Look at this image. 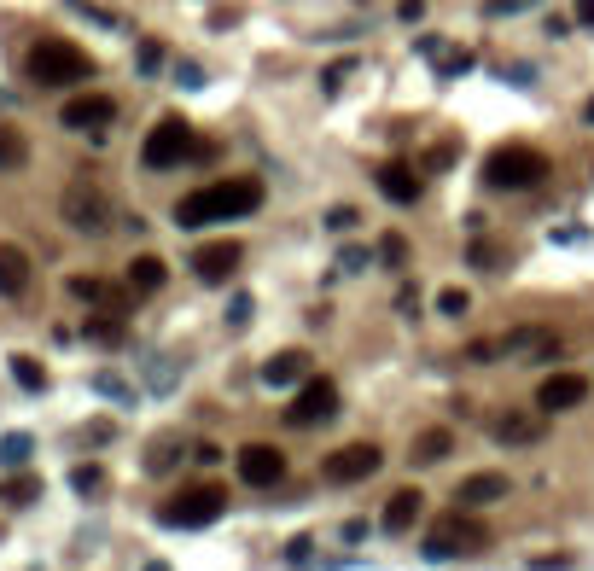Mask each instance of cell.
Wrapping results in <instances>:
<instances>
[{"label":"cell","mask_w":594,"mask_h":571,"mask_svg":"<svg viewBox=\"0 0 594 571\" xmlns=\"http://www.w3.org/2000/svg\"><path fill=\"white\" fill-rule=\"evenodd\" d=\"M30 432H6L0 437V467H24V461H30Z\"/></svg>","instance_id":"cb8c5ba5"},{"label":"cell","mask_w":594,"mask_h":571,"mask_svg":"<svg viewBox=\"0 0 594 571\" xmlns=\"http://www.w3.org/2000/svg\"><path fill=\"white\" fill-rule=\"evenodd\" d=\"M525 6H536V0H484L490 18H513V12H525Z\"/></svg>","instance_id":"e575fe53"},{"label":"cell","mask_w":594,"mask_h":571,"mask_svg":"<svg viewBox=\"0 0 594 571\" xmlns=\"http://www.w3.org/2000/svg\"><path fill=\"white\" fill-rule=\"evenodd\" d=\"M210 146H198L193 123L187 117H164L152 135H146V146H140V158H146V169H175L181 158H204Z\"/></svg>","instance_id":"5b68a950"},{"label":"cell","mask_w":594,"mask_h":571,"mask_svg":"<svg viewBox=\"0 0 594 571\" xmlns=\"http://www.w3.org/2000/svg\"><path fill=\"white\" fill-rule=\"evenodd\" d=\"M59 210H65V222L76 234H105V228H111V199L99 193L94 175H76L65 187V199H59Z\"/></svg>","instance_id":"52a82bcc"},{"label":"cell","mask_w":594,"mask_h":571,"mask_svg":"<svg viewBox=\"0 0 594 571\" xmlns=\"http://www.w3.org/2000/svg\"><path fill=\"white\" fill-rule=\"evenodd\" d=\"M332 414H338V385H332V379H309V385L292 397V408H286V426L303 432V426H321Z\"/></svg>","instance_id":"9c48e42d"},{"label":"cell","mask_w":594,"mask_h":571,"mask_svg":"<svg viewBox=\"0 0 594 571\" xmlns=\"http://www.w3.org/2000/svg\"><path fill=\"white\" fill-rule=\"evenodd\" d=\"M70 484H76L82 496H99V490H105V472H99V467H76V472H70Z\"/></svg>","instance_id":"f1b7e54d"},{"label":"cell","mask_w":594,"mask_h":571,"mask_svg":"<svg viewBox=\"0 0 594 571\" xmlns=\"http://www.w3.org/2000/svg\"><path fill=\"white\" fill-rule=\"evenodd\" d=\"M222 507H228V490L198 484V490H181L175 502L158 507V519H164L169 531H204V525H216V519H222Z\"/></svg>","instance_id":"8992f818"},{"label":"cell","mask_w":594,"mask_h":571,"mask_svg":"<svg viewBox=\"0 0 594 571\" xmlns=\"http://www.w3.org/2000/svg\"><path fill=\"white\" fill-rule=\"evenodd\" d=\"M239 257H245L239 239H210V245H198L193 251V274L204 280V286H222V280L239 269Z\"/></svg>","instance_id":"8fae6325"},{"label":"cell","mask_w":594,"mask_h":571,"mask_svg":"<svg viewBox=\"0 0 594 571\" xmlns=\"http://www.w3.org/2000/svg\"><path fill=\"white\" fill-rule=\"evenodd\" d=\"M367 263H373V251H362V245H344V251H338V269L344 274H362Z\"/></svg>","instance_id":"f546056e"},{"label":"cell","mask_w":594,"mask_h":571,"mask_svg":"<svg viewBox=\"0 0 594 571\" xmlns=\"http://www.w3.org/2000/svg\"><path fill=\"white\" fill-rule=\"evenodd\" d=\"M233 327H245V321H251V298H233V315H228Z\"/></svg>","instance_id":"60d3db41"},{"label":"cell","mask_w":594,"mask_h":571,"mask_svg":"<svg viewBox=\"0 0 594 571\" xmlns=\"http://www.w3.org/2000/svg\"><path fill=\"white\" fill-rule=\"evenodd\" d=\"M449 164H455V146H437V152L426 158V169H449Z\"/></svg>","instance_id":"f35d334b"},{"label":"cell","mask_w":594,"mask_h":571,"mask_svg":"<svg viewBox=\"0 0 594 571\" xmlns=\"http://www.w3.org/2000/svg\"><path fill=\"white\" fill-rule=\"evenodd\" d=\"M396 18H402V24H420V18H426V0H396Z\"/></svg>","instance_id":"d590c367"},{"label":"cell","mask_w":594,"mask_h":571,"mask_svg":"<svg viewBox=\"0 0 594 571\" xmlns=\"http://www.w3.org/2000/svg\"><path fill=\"white\" fill-rule=\"evenodd\" d=\"M490 432H495V443H536L542 437V408L536 414H501Z\"/></svg>","instance_id":"ac0fdd59"},{"label":"cell","mask_w":594,"mask_h":571,"mask_svg":"<svg viewBox=\"0 0 594 571\" xmlns=\"http://www.w3.org/2000/svg\"><path fill=\"white\" fill-rule=\"evenodd\" d=\"M169 461H175V437H158V443H152V455H146V467H152V472H164Z\"/></svg>","instance_id":"4dcf8cb0"},{"label":"cell","mask_w":594,"mask_h":571,"mask_svg":"<svg viewBox=\"0 0 594 571\" xmlns=\"http://www.w3.org/2000/svg\"><path fill=\"white\" fill-rule=\"evenodd\" d=\"M263 204V181L257 175H228V181H210L175 204V222L181 228H204V222H233V216H251Z\"/></svg>","instance_id":"6da1fadb"},{"label":"cell","mask_w":594,"mask_h":571,"mask_svg":"<svg viewBox=\"0 0 594 571\" xmlns=\"http://www.w3.org/2000/svg\"><path fill=\"white\" fill-rule=\"evenodd\" d=\"M12 379H18L24 391H47V368H41L35 356H12Z\"/></svg>","instance_id":"d4e9b609"},{"label":"cell","mask_w":594,"mask_h":571,"mask_svg":"<svg viewBox=\"0 0 594 571\" xmlns=\"http://www.w3.org/2000/svg\"><path fill=\"white\" fill-rule=\"evenodd\" d=\"M420 513H426V496H420V490H396L391 502H385V531H396V537H402V531H414V525H420Z\"/></svg>","instance_id":"2e32d148"},{"label":"cell","mask_w":594,"mask_h":571,"mask_svg":"<svg viewBox=\"0 0 594 571\" xmlns=\"http://www.w3.org/2000/svg\"><path fill=\"white\" fill-rule=\"evenodd\" d=\"M472 263H478V269H495V263H507V251H495V245L478 239V245H472Z\"/></svg>","instance_id":"836d02e7"},{"label":"cell","mask_w":594,"mask_h":571,"mask_svg":"<svg viewBox=\"0 0 594 571\" xmlns=\"http://www.w3.org/2000/svg\"><path fill=\"white\" fill-rule=\"evenodd\" d=\"M542 175H548V158L536 146H495L490 158H484V181H490L495 193H525Z\"/></svg>","instance_id":"277c9868"},{"label":"cell","mask_w":594,"mask_h":571,"mask_svg":"<svg viewBox=\"0 0 594 571\" xmlns=\"http://www.w3.org/2000/svg\"><path fill=\"white\" fill-rule=\"evenodd\" d=\"M24 70H30V82H41V88H70V82H88L94 76V59L76 41H65V35H47V41L30 47Z\"/></svg>","instance_id":"7a4b0ae2"},{"label":"cell","mask_w":594,"mask_h":571,"mask_svg":"<svg viewBox=\"0 0 594 571\" xmlns=\"http://www.w3.org/2000/svg\"><path fill=\"white\" fill-rule=\"evenodd\" d=\"M449 449H455V437L443 432V426H437V432H420V437H414V461H420V467H437Z\"/></svg>","instance_id":"44dd1931"},{"label":"cell","mask_w":594,"mask_h":571,"mask_svg":"<svg viewBox=\"0 0 594 571\" xmlns=\"http://www.w3.org/2000/svg\"><path fill=\"white\" fill-rule=\"evenodd\" d=\"M24 292H30V257L12 239H0V298H24Z\"/></svg>","instance_id":"5bb4252c"},{"label":"cell","mask_w":594,"mask_h":571,"mask_svg":"<svg viewBox=\"0 0 594 571\" xmlns=\"http://www.w3.org/2000/svg\"><path fill=\"white\" fill-rule=\"evenodd\" d=\"M164 65V47H158V41H146V47H140V70H158Z\"/></svg>","instance_id":"74e56055"},{"label":"cell","mask_w":594,"mask_h":571,"mask_svg":"<svg viewBox=\"0 0 594 571\" xmlns=\"http://www.w3.org/2000/svg\"><path fill=\"white\" fill-rule=\"evenodd\" d=\"M379 467H385L379 443H344V449H332L327 461H321V478H327V484H362V478H373Z\"/></svg>","instance_id":"ba28073f"},{"label":"cell","mask_w":594,"mask_h":571,"mask_svg":"<svg viewBox=\"0 0 594 571\" xmlns=\"http://www.w3.org/2000/svg\"><path fill=\"white\" fill-rule=\"evenodd\" d=\"M455 502H461V507H490V502H507V478H501V472H472V478H461Z\"/></svg>","instance_id":"9a60e30c"},{"label":"cell","mask_w":594,"mask_h":571,"mask_svg":"<svg viewBox=\"0 0 594 571\" xmlns=\"http://www.w3.org/2000/svg\"><path fill=\"white\" fill-rule=\"evenodd\" d=\"M571 18H577V24H594V0H577V6H571Z\"/></svg>","instance_id":"b9f144b4"},{"label":"cell","mask_w":594,"mask_h":571,"mask_svg":"<svg viewBox=\"0 0 594 571\" xmlns=\"http://www.w3.org/2000/svg\"><path fill=\"white\" fill-rule=\"evenodd\" d=\"M583 117H589V123H594V94H589V105H583Z\"/></svg>","instance_id":"7bdbcfd3"},{"label":"cell","mask_w":594,"mask_h":571,"mask_svg":"<svg viewBox=\"0 0 594 571\" xmlns=\"http://www.w3.org/2000/svg\"><path fill=\"white\" fill-rule=\"evenodd\" d=\"M466 309H472V298H466L461 286H443V292H437V315H455V321H461Z\"/></svg>","instance_id":"4316f807"},{"label":"cell","mask_w":594,"mask_h":571,"mask_svg":"<svg viewBox=\"0 0 594 571\" xmlns=\"http://www.w3.org/2000/svg\"><path fill=\"white\" fill-rule=\"evenodd\" d=\"M94 385H99V391H105V397H129V391H123V379H111V373H99Z\"/></svg>","instance_id":"ab89813d"},{"label":"cell","mask_w":594,"mask_h":571,"mask_svg":"<svg viewBox=\"0 0 594 571\" xmlns=\"http://www.w3.org/2000/svg\"><path fill=\"white\" fill-rule=\"evenodd\" d=\"M309 373V356L303 350H280L274 362H263V385H297Z\"/></svg>","instance_id":"d6986e66"},{"label":"cell","mask_w":594,"mask_h":571,"mask_svg":"<svg viewBox=\"0 0 594 571\" xmlns=\"http://www.w3.org/2000/svg\"><path fill=\"white\" fill-rule=\"evenodd\" d=\"M24 164H30V140L0 123V169H24Z\"/></svg>","instance_id":"7402d4cb"},{"label":"cell","mask_w":594,"mask_h":571,"mask_svg":"<svg viewBox=\"0 0 594 571\" xmlns=\"http://www.w3.org/2000/svg\"><path fill=\"white\" fill-rule=\"evenodd\" d=\"M164 280H169L164 257H134V263H129V286H134V292H158Z\"/></svg>","instance_id":"ffe728a7"},{"label":"cell","mask_w":594,"mask_h":571,"mask_svg":"<svg viewBox=\"0 0 594 571\" xmlns=\"http://www.w3.org/2000/svg\"><path fill=\"white\" fill-rule=\"evenodd\" d=\"M443 76H461V70H472V53H443Z\"/></svg>","instance_id":"8d00e7d4"},{"label":"cell","mask_w":594,"mask_h":571,"mask_svg":"<svg viewBox=\"0 0 594 571\" xmlns=\"http://www.w3.org/2000/svg\"><path fill=\"white\" fill-rule=\"evenodd\" d=\"M379 193H385L391 204H414V199H420V169L385 164V169H379Z\"/></svg>","instance_id":"e0dca14e"},{"label":"cell","mask_w":594,"mask_h":571,"mask_svg":"<svg viewBox=\"0 0 594 571\" xmlns=\"http://www.w3.org/2000/svg\"><path fill=\"white\" fill-rule=\"evenodd\" d=\"M379 263H385V269H408V239L385 234V239H379Z\"/></svg>","instance_id":"484cf974"},{"label":"cell","mask_w":594,"mask_h":571,"mask_svg":"<svg viewBox=\"0 0 594 571\" xmlns=\"http://www.w3.org/2000/svg\"><path fill=\"white\" fill-rule=\"evenodd\" d=\"M356 222H362V216H356L350 204H338V210H332V216H327V228H332V234H350Z\"/></svg>","instance_id":"d6a6232c"},{"label":"cell","mask_w":594,"mask_h":571,"mask_svg":"<svg viewBox=\"0 0 594 571\" xmlns=\"http://www.w3.org/2000/svg\"><path fill=\"white\" fill-rule=\"evenodd\" d=\"M484 548H490V525H484L472 507L443 513L426 531V560H455V554H484Z\"/></svg>","instance_id":"3957f363"},{"label":"cell","mask_w":594,"mask_h":571,"mask_svg":"<svg viewBox=\"0 0 594 571\" xmlns=\"http://www.w3.org/2000/svg\"><path fill=\"white\" fill-rule=\"evenodd\" d=\"M70 292H76V298H88V303L111 298V286H105V280H94V274H76V280H70Z\"/></svg>","instance_id":"83f0119b"},{"label":"cell","mask_w":594,"mask_h":571,"mask_svg":"<svg viewBox=\"0 0 594 571\" xmlns=\"http://www.w3.org/2000/svg\"><path fill=\"white\" fill-rule=\"evenodd\" d=\"M88 338H99V344H117V338H123V321H105V315H99V321H88Z\"/></svg>","instance_id":"1f68e13d"},{"label":"cell","mask_w":594,"mask_h":571,"mask_svg":"<svg viewBox=\"0 0 594 571\" xmlns=\"http://www.w3.org/2000/svg\"><path fill=\"white\" fill-rule=\"evenodd\" d=\"M117 117V100L111 94H76V100H65V129H105Z\"/></svg>","instance_id":"4fadbf2b"},{"label":"cell","mask_w":594,"mask_h":571,"mask_svg":"<svg viewBox=\"0 0 594 571\" xmlns=\"http://www.w3.org/2000/svg\"><path fill=\"white\" fill-rule=\"evenodd\" d=\"M589 397V379L583 373H548L542 385H536V408L542 414H565V408H577Z\"/></svg>","instance_id":"7c38bea8"},{"label":"cell","mask_w":594,"mask_h":571,"mask_svg":"<svg viewBox=\"0 0 594 571\" xmlns=\"http://www.w3.org/2000/svg\"><path fill=\"white\" fill-rule=\"evenodd\" d=\"M35 496H41V478H30V472H24V478H6V484H0V502H12V507H30Z\"/></svg>","instance_id":"603a6c76"},{"label":"cell","mask_w":594,"mask_h":571,"mask_svg":"<svg viewBox=\"0 0 594 571\" xmlns=\"http://www.w3.org/2000/svg\"><path fill=\"white\" fill-rule=\"evenodd\" d=\"M239 478H245L251 490H274V484L286 478V455H280L274 443H245V449H239Z\"/></svg>","instance_id":"30bf717a"}]
</instances>
